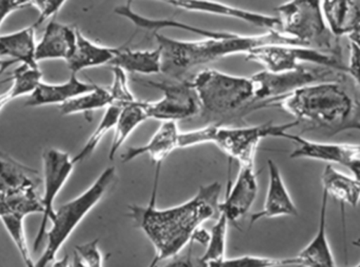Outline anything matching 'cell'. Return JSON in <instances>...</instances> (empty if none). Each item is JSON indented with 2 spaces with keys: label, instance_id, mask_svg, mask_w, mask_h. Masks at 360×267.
Segmentation results:
<instances>
[{
  "label": "cell",
  "instance_id": "obj_43",
  "mask_svg": "<svg viewBox=\"0 0 360 267\" xmlns=\"http://www.w3.org/2000/svg\"><path fill=\"white\" fill-rule=\"evenodd\" d=\"M12 99H11L10 95L8 94V92L2 93L0 94V112L1 110L8 105V103H11Z\"/></svg>",
  "mask_w": 360,
  "mask_h": 267
},
{
  "label": "cell",
  "instance_id": "obj_40",
  "mask_svg": "<svg viewBox=\"0 0 360 267\" xmlns=\"http://www.w3.org/2000/svg\"><path fill=\"white\" fill-rule=\"evenodd\" d=\"M20 8L18 0H0V27L12 13Z\"/></svg>",
  "mask_w": 360,
  "mask_h": 267
},
{
  "label": "cell",
  "instance_id": "obj_9",
  "mask_svg": "<svg viewBox=\"0 0 360 267\" xmlns=\"http://www.w3.org/2000/svg\"><path fill=\"white\" fill-rule=\"evenodd\" d=\"M245 56L247 60L262 65L266 71L275 73L293 71L302 67L300 63H308L348 74V69L342 63V59L306 46L268 44L253 48Z\"/></svg>",
  "mask_w": 360,
  "mask_h": 267
},
{
  "label": "cell",
  "instance_id": "obj_36",
  "mask_svg": "<svg viewBox=\"0 0 360 267\" xmlns=\"http://www.w3.org/2000/svg\"><path fill=\"white\" fill-rule=\"evenodd\" d=\"M214 124L180 134V148H192L199 144L211 143Z\"/></svg>",
  "mask_w": 360,
  "mask_h": 267
},
{
  "label": "cell",
  "instance_id": "obj_33",
  "mask_svg": "<svg viewBox=\"0 0 360 267\" xmlns=\"http://www.w3.org/2000/svg\"><path fill=\"white\" fill-rule=\"evenodd\" d=\"M289 266L288 258L262 257V256H240L224 258L221 261L210 263L205 267H278Z\"/></svg>",
  "mask_w": 360,
  "mask_h": 267
},
{
  "label": "cell",
  "instance_id": "obj_8",
  "mask_svg": "<svg viewBox=\"0 0 360 267\" xmlns=\"http://www.w3.org/2000/svg\"><path fill=\"white\" fill-rule=\"evenodd\" d=\"M297 120L285 124H264L252 126H226L214 124L211 143L215 144L230 159L239 165L254 164L256 150L262 140L269 137L281 138V134L289 132L300 126Z\"/></svg>",
  "mask_w": 360,
  "mask_h": 267
},
{
  "label": "cell",
  "instance_id": "obj_4",
  "mask_svg": "<svg viewBox=\"0 0 360 267\" xmlns=\"http://www.w3.org/2000/svg\"><path fill=\"white\" fill-rule=\"evenodd\" d=\"M191 84L200 105V115L212 124L222 126V122L240 119L255 111L251 78L207 69L196 74Z\"/></svg>",
  "mask_w": 360,
  "mask_h": 267
},
{
  "label": "cell",
  "instance_id": "obj_13",
  "mask_svg": "<svg viewBox=\"0 0 360 267\" xmlns=\"http://www.w3.org/2000/svg\"><path fill=\"white\" fill-rule=\"evenodd\" d=\"M158 1L176 6L188 12L202 13V14L237 19L268 31H279L281 27V21L277 16L243 10V8H236L216 0H158ZM128 4H132V0H129Z\"/></svg>",
  "mask_w": 360,
  "mask_h": 267
},
{
  "label": "cell",
  "instance_id": "obj_41",
  "mask_svg": "<svg viewBox=\"0 0 360 267\" xmlns=\"http://www.w3.org/2000/svg\"><path fill=\"white\" fill-rule=\"evenodd\" d=\"M349 169L352 171L353 176L360 181V158L354 159L352 162L349 163Z\"/></svg>",
  "mask_w": 360,
  "mask_h": 267
},
{
  "label": "cell",
  "instance_id": "obj_35",
  "mask_svg": "<svg viewBox=\"0 0 360 267\" xmlns=\"http://www.w3.org/2000/svg\"><path fill=\"white\" fill-rule=\"evenodd\" d=\"M82 262L90 267H103V257L98 247V240L90 241L75 247V253Z\"/></svg>",
  "mask_w": 360,
  "mask_h": 267
},
{
  "label": "cell",
  "instance_id": "obj_31",
  "mask_svg": "<svg viewBox=\"0 0 360 267\" xmlns=\"http://www.w3.org/2000/svg\"><path fill=\"white\" fill-rule=\"evenodd\" d=\"M120 107L116 105H110L109 108L105 109V114H103V118H101L94 132L86 140L80 152L75 157H73L74 162L76 164L88 159L96 150V148H98L105 136L110 131L114 130L116 122H117L118 115H120Z\"/></svg>",
  "mask_w": 360,
  "mask_h": 267
},
{
  "label": "cell",
  "instance_id": "obj_14",
  "mask_svg": "<svg viewBox=\"0 0 360 267\" xmlns=\"http://www.w3.org/2000/svg\"><path fill=\"white\" fill-rule=\"evenodd\" d=\"M281 138L290 140L295 144V150L290 155L292 159H313L323 161L328 164L338 163L348 167L349 163L359 158L360 155L359 144L312 141L302 136L289 132L281 134Z\"/></svg>",
  "mask_w": 360,
  "mask_h": 267
},
{
  "label": "cell",
  "instance_id": "obj_10",
  "mask_svg": "<svg viewBox=\"0 0 360 267\" xmlns=\"http://www.w3.org/2000/svg\"><path fill=\"white\" fill-rule=\"evenodd\" d=\"M134 80L162 92V98L160 100L146 101L150 119L179 122L200 114V105L191 82H153L141 78Z\"/></svg>",
  "mask_w": 360,
  "mask_h": 267
},
{
  "label": "cell",
  "instance_id": "obj_37",
  "mask_svg": "<svg viewBox=\"0 0 360 267\" xmlns=\"http://www.w3.org/2000/svg\"><path fill=\"white\" fill-rule=\"evenodd\" d=\"M68 0H32L31 6H35L39 12V17L34 25L36 27L55 16Z\"/></svg>",
  "mask_w": 360,
  "mask_h": 267
},
{
  "label": "cell",
  "instance_id": "obj_17",
  "mask_svg": "<svg viewBox=\"0 0 360 267\" xmlns=\"http://www.w3.org/2000/svg\"><path fill=\"white\" fill-rule=\"evenodd\" d=\"M77 27L52 20L46 25L41 39L36 46L37 63L63 59L67 63L75 50Z\"/></svg>",
  "mask_w": 360,
  "mask_h": 267
},
{
  "label": "cell",
  "instance_id": "obj_38",
  "mask_svg": "<svg viewBox=\"0 0 360 267\" xmlns=\"http://www.w3.org/2000/svg\"><path fill=\"white\" fill-rule=\"evenodd\" d=\"M156 267H205L201 262L200 258L194 257L192 255V251L186 253V255L176 256L168 261L162 262Z\"/></svg>",
  "mask_w": 360,
  "mask_h": 267
},
{
  "label": "cell",
  "instance_id": "obj_45",
  "mask_svg": "<svg viewBox=\"0 0 360 267\" xmlns=\"http://www.w3.org/2000/svg\"><path fill=\"white\" fill-rule=\"evenodd\" d=\"M69 267H90V266H86V264L84 263V262H82V260H80V258L78 257V256L76 255V254H74L73 262H72L71 266H70Z\"/></svg>",
  "mask_w": 360,
  "mask_h": 267
},
{
  "label": "cell",
  "instance_id": "obj_23",
  "mask_svg": "<svg viewBox=\"0 0 360 267\" xmlns=\"http://www.w3.org/2000/svg\"><path fill=\"white\" fill-rule=\"evenodd\" d=\"M328 27L336 37L348 36L360 25V0H323Z\"/></svg>",
  "mask_w": 360,
  "mask_h": 267
},
{
  "label": "cell",
  "instance_id": "obj_30",
  "mask_svg": "<svg viewBox=\"0 0 360 267\" xmlns=\"http://www.w3.org/2000/svg\"><path fill=\"white\" fill-rule=\"evenodd\" d=\"M228 218L224 214L218 211L217 220L210 232L209 242L205 247V253L200 257L201 262L205 266L221 261L226 257V235H228Z\"/></svg>",
  "mask_w": 360,
  "mask_h": 267
},
{
  "label": "cell",
  "instance_id": "obj_2",
  "mask_svg": "<svg viewBox=\"0 0 360 267\" xmlns=\"http://www.w3.org/2000/svg\"><path fill=\"white\" fill-rule=\"evenodd\" d=\"M162 52V73L179 79L190 70L233 55L248 54L253 48L268 44L302 46L297 40L279 31H268L260 35L245 36L230 33L226 37L205 38L198 41H184L155 33Z\"/></svg>",
  "mask_w": 360,
  "mask_h": 267
},
{
  "label": "cell",
  "instance_id": "obj_27",
  "mask_svg": "<svg viewBox=\"0 0 360 267\" xmlns=\"http://www.w3.org/2000/svg\"><path fill=\"white\" fill-rule=\"evenodd\" d=\"M114 12L118 16L122 18L128 19L131 22L134 23L137 27L148 31H160L162 29H179L184 31L191 32V33L198 34L205 38H219L228 36V32L212 31V30L202 29V27H194V25H186V23L180 22L177 20H171V19H152L147 18L143 15L137 14L132 10L131 4H127L124 6H116Z\"/></svg>",
  "mask_w": 360,
  "mask_h": 267
},
{
  "label": "cell",
  "instance_id": "obj_46",
  "mask_svg": "<svg viewBox=\"0 0 360 267\" xmlns=\"http://www.w3.org/2000/svg\"><path fill=\"white\" fill-rule=\"evenodd\" d=\"M355 245H357V247H360V243H359V242L355 243ZM354 267H360V263L357 264V266H354Z\"/></svg>",
  "mask_w": 360,
  "mask_h": 267
},
{
  "label": "cell",
  "instance_id": "obj_3",
  "mask_svg": "<svg viewBox=\"0 0 360 267\" xmlns=\"http://www.w3.org/2000/svg\"><path fill=\"white\" fill-rule=\"evenodd\" d=\"M264 108H281L300 124L313 128L338 131L356 128L352 124L355 105L340 82L309 84L266 103Z\"/></svg>",
  "mask_w": 360,
  "mask_h": 267
},
{
  "label": "cell",
  "instance_id": "obj_25",
  "mask_svg": "<svg viewBox=\"0 0 360 267\" xmlns=\"http://www.w3.org/2000/svg\"><path fill=\"white\" fill-rule=\"evenodd\" d=\"M323 190L329 196L340 201L342 205V220L345 219V204L357 207L360 202V181L354 176L346 175L334 169L333 165L328 164L323 169Z\"/></svg>",
  "mask_w": 360,
  "mask_h": 267
},
{
  "label": "cell",
  "instance_id": "obj_32",
  "mask_svg": "<svg viewBox=\"0 0 360 267\" xmlns=\"http://www.w3.org/2000/svg\"><path fill=\"white\" fill-rule=\"evenodd\" d=\"M12 86L6 92L14 100L20 97L30 96L42 82V72L39 67L20 65L12 73Z\"/></svg>",
  "mask_w": 360,
  "mask_h": 267
},
{
  "label": "cell",
  "instance_id": "obj_20",
  "mask_svg": "<svg viewBox=\"0 0 360 267\" xmlns=\"http://www.w3.org/2000/svg\"><path fill=\"white\" fill-rule=\"evenodd\" d=\"M96 84L82 82L77 74H71L68 82L63 84L40 82L36 90L27 96L25 107L37 108L46 105H61L71 99L90 92Z\"/></svg>",
  "mask_w": 360,
  "mask_h": 267
},
{
  "label": "cell",
  "instance_id": "obj_22",
  "mask_svg": "<svg viewBox=\"0 0 360 267\" xmlns=\"http://www.w3.org/2000/svg\"><path fill=\"white\" fill-rule=\"evenodd\" d=\"M118 48L99 46L91 41L79 30L77 29L75 50L71 58L67 61L70 71L73 74L79 73L90 67H101L108 65L113 60Z\"/></svg>",
  "mask_w": 360,
  "mask_h": 267
},
{
  "label": "cell",
  "instance_id": "obj_19",
  "mask_svg": "<svg viewBox=\"0 0 360 267\" xmlns=\"http://www.w3.org/2000/svg\"><path fill=\"white\" fill-rule=\"evenodd\" d=\"M39 174L0 152V199L34 192L40 183Z\"/></svg>",
  "mask_w": 360,
  "mask_h": 267
},
{
  "label": "cell",
  "instance_id": "obj_18",
  "mask_svg": "<svg viewBox=\"0 0 360 267\" xmlns=\"http://www.w3.org/2000/svg\"><path fill=\"white\" fill-rule=\"evenodd\" d=\"M180 134L177 122H165L152 136L149 142L141 146H132L122 155L124 162H130L141 156L148 155L156 165H162L177 148H180Z\"/></svg>",
  "mask_w": 360,
  "mask_h": 267
},
{
  "label": "cell",
  "instance_id": "obj_47",
  "mask_svg": "<svg viewBox=\"0 0 360 267\" xmlns=\"http://www.w3.org/2000/svg\"><path fill=\"white\" fill-rule=\"evenodd\" d=\"M295 267H298V266H295Z\"/></svg>",
  "mask_w": 360,
  "mask_h": 267
},
{
  "label": "cell",
  "instance_id": "obj_11",
  "mask_svg": "<svg viewBox=\"0 0 360 267\" xmlns=\"http://www.w3.org/2000/svg\"><path fill=\"white\" fill-rule=\"evenodd\" d=\"M42 163H44V195L41 197L44 211L41 215V222L34 241V251L39 249L41 243L46 239L48 232L49 223L54 219L56 209H55V199L67 183L69 178L73 173L76 163L73 157L69 152L57 148H48L42 154Z\"/></svg>",
  "mask_w": 360,
  "mask_h": 267
},
{
  "label": "cell",
  "instance_id": "obj_28",
  "mask_svg": "<svg viewBox=\"0 0 360 267\" xmlns=\"http://www.w3.org/2000/svg\"><path fill=\"white\" fill-rule=\"evenodd\" d=\"M112 105H113V97L109 88L96 86L90 92L79 95L68 103L59 105V111L63 116L76 115V114L90 116L93 112L107 109Z\"/></svg>",
  "mask_w": 360,
  "mask_h": 267
},
{
  "label": "cell",
  "instance_id": "obj_39",
  "mask_svg": "<svg viewBox=\"0 0 360 267\" xmlns=\"http://www.w3.org/2000/svg\"><path fill=\"white\" fill-rule=\"evenodd\" d=\"M347 69L360 90V48L352 44H350V58Z\"/></svg>",
  "mask_w": 360,
  "mask_h": 267
},
{
  "label": "cell",
  "instance_id": "obj_44",
  "mask_svg": "<svg viewBox=\"0 0 360 267\" xmlns=\"http://www.w3.org/2000/svg\"><path fill=\"white\" fill-rule=\"evenodd\" d=\"M14 60H11V59H8V60H4V59H0V74L4 71V70L8 69L11 65H14Z\"/></svg>",
  "mask_w": 360,
  "mask_h": 267
},
{
  "label": "cell",
  "instance_id": "obj_15",
  "mask_svg": "<svg viewBox=\"0 0 360 267\" xmlns=\"http://www.w3.org/2000/svg\"><path fill=\"white\" fill-rule=\"evenodd\" d=\"M269 184L266 200L262 211L251 216L253 226L264 218L296 217L298 209L285 186L278 165L273 160H268Z\"/></svg>",
  "mask_w": 360,
  "mask_h": 267
},
{
  "label": "cell",
  "instance_id": "obj_24",
  "mask_svg": "<svg viewBox=\"0 0 360 267\" xmlns=\"http://www.w3.org/2000/svg\"><path fill=\"white\" fill-rule=\"evenodd\" d=\"M110 67H120L133 75H154L162 73V52L156 50L135 51L118 48Z\"/></svg>",
  "mask_w": 360,
  "mask_h": 267
},
{
  "label": "cell",
  "instance_id": "obj_34",
  "mask_svg": "<svg viewBox=\"0 0 360 267\" xmlns=\"http://www.w3.org/2000/svg\"><path fill=\"white\" fill-rule=\"evenodd\" d=\"M114 74L113 84L109 88L113 97V105L122 107L127 103H132L136 100L134 95L131 92L130 86H129L128 76L124 70L120 67H111Z\"/></svg>",
  "mask_w": 360,
  "mask_h": 267
},
{
  "label": "cell",
  "instance_id": "obj_1",
  "mask_svg": "<svg viewBox=\"0 0 360 267\" xmlns=\"http://www.w3.org/2000/svg\"><path fill=\"white\" fill-rule=\"evenodd\" d=\"M160 167L156 165L155 182L148 205H130L128 216L155 249V257L149 267H156L179 256L205 222L218 215L221 184L201 185L194 197L169 209L156 207Z\"/></svg>",
  "mask_w": 360,
  "mask_h": 267
},
{
  "label": "cell",
  "instance_id": "obj_42",
  "mask_svg": "<svg viewBox=\"0 0 360 267\" xmlns=\"http://www.w3.org/2000/svg\"><path fill=\"white\" fill-rule=\"evenodd\" d=\"M350 39V44H354L357 48H360V25L356 29L353 30L348 35Z\"/></svg>",
  "mask_w": 360,
  "mask_h": 267
},
{
  "label": "cell",
  "instance_id": "obj_21",
  "mask_svg": "<svg viewBox=\"0 0 360 267\" xmlns=\"http://www.w3.org/2000/svg\"><path fill=\"white\" fill-rule=\"evenodd\" d=\"M36 27L33 25L13 33L0 34V56L27 67H39L36 60Z\"/></svg>",
  "mask_w": 360,
  "mask_h": 267
},
{
  "label": "cell",
  "instance_id": "obj_16",
  "mask_svg": "<svg viewBox=\"0 0 360 267\" xmlns=\"http://www.w3.org/2000/svg\"><path fill=\"white\" fill-rule=\"evenodd\" d=\"M329 195L323 190L319 228L316 235L295 257L288 258V264L298 267H338L327 235V211Z\"/></svg>",
  "mask_w": 360,
  "mask_h": 267
},
{
  "label": "cell",
  "instance_id": "obj_7",
  "mask_svg": "<svg viewBox=\"0 0 360 267\" xmlns=\"http://www.w3.org/2000/svg\"><path fill=\"white\" fill-rule=\"evenodd\" d=\"M253 84L254 103L256 110L264 109L266 103L281 98L297 89L313 84L321 82H340L346 80V74L335 71L330 67H300L293 71L258 72L252 76Z\"/></svg>",
  "mask_w": 360,
  "mask_h": 267
},
{
  "label": "cell",
  "instance_id": "obj_29",
  "mask_svg": "<svg viewBox=\"0 0 360 267\" xmlns=\"http://www.w3.org/2000/svg\"><path fill=\"white\" fill-rule=\"evenodd\" d=\"M27 214L19 209H8L0 204V220L4 223L8 236L18 249L19 255L27 267H34V262L30 255L27 238L25 234V222Z\"/></svg>",
  "mask_w": 360,
  "mask_h": 267
},
{
  "label": "cell",
  "instance_id": "obj_6",
  "mask_svg": "<svg viewBox=\"0 0 360 267\" xmlns=\"http://www.w3.org/2000/svg\"><path fill=\"white\" fill-rule=\"evenodd\" d=\"M117 173L114 167H109L103 171L96 180L84 193L61 205L51 222L50 230L46 234V245L44 253L34 267H48L56 259L68 239L73 234L80 222L101 202L112 186L116 183Z\"/></svg>",
  "mask_w": 360,
  "mask_h": 267
},
{
  "label": "cell",
  "instance_id": "obj_5",
  "mask_svg": "<svg viewBox=\"0 0 360 267\" xmlns=\"http://www.w3.org/2000/svg\"><path fill=\"white\" fill-rule=\"evenodd\" d=\"M279 32L302 46L342 59L340 38L328 27L321 0H289L276 8Z\"/></svg>",
  "mask_w": 360,
  "mask_h": 267
},
{
  "label": "cell",
  "instance_id": "obj_26",
  "mask_svg": "<svg viewBox=\"0 0 360 267\" xmlns=\"http://www.w3.org/2000/svg\"><path fill=\"white\" fill-rule=\"evenodd\" d=\"M150 119L146 110V101L136 100L120 107V115L114 128L113 140L109 152L110 160H114L118 150L130 137L131 134L143 122Z\"/></svg>",
  "mask_w": 360,
  "mask_h": 267
},
{
  "label": "cell",
  "instance_id": "obj_12",
  "mask_svg": "<svg viewBox=\"0 0 360 267\" xmlns=\"http://www.w3.org/2000/svg\"><path fill=\"white\" fill-rule=\"evenodd\" d=\"M258 193L257 174L254 164L240 165L234 184L226 190L224 200L219 203L218 211L224 214L229 223L237 226L247 216L255 202Z\"/></svg>",
  "mask_w": 360,
  "mask_h": 267
}]
</instances>
